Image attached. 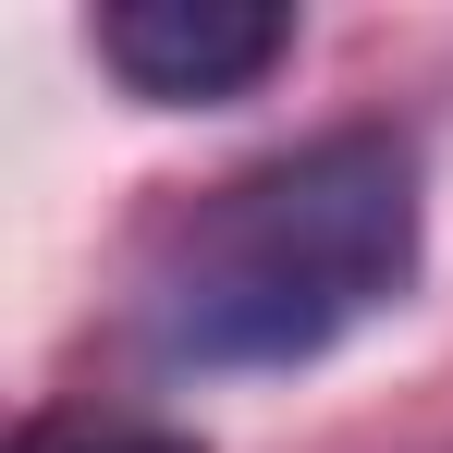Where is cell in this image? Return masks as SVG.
<instances>
[{
  "instance_id": "cell-1",
  "label": "cell",
  "mask_w": 453,
  "mask_h": 453,
  "mask_svg": "<svg viewBox=\"0 0 453 453\" xmlns=\"http://www.w3.org/2000/svg\"><path fill=\"white\" fill-rule=\"evenodd\" d=\"M404 282H417V148L392 123H331L172 209L135 319L159 368L257 380L331 356L380 306H404Z\"/></svg>"
},
{
  "instance_id": "cell-3",
  "label": "cell",
  "mask_w": 453,
  "mask_h": 453,
  "mask_svg": "<svg viewBox=\"0 0 453 453\" xmlns=\"http://www.w3.org/2000/svg\"><path fill=\"white\" fill-rule=\"evenodd\" d=\"M12 453H209V441H184V429H98V417H37Z\"/></svg>"
},
{
  "instance_id": "cell-2",
  "label": "cell",
  "mask_w": 453,
  "mask_h": 453,
  "mask_svg": "<svg viewBox=\"0 0 453 453\" xmlns=\"http://www.w3.org/2000/svg\"><path fill=\"white\" fill-rule=\"evenodd\" d=\"M86 50L148 111H209V98L270 86V62L295 50V12H270V0H111L86 25Z\"/></svg>"
}]
</instances>
